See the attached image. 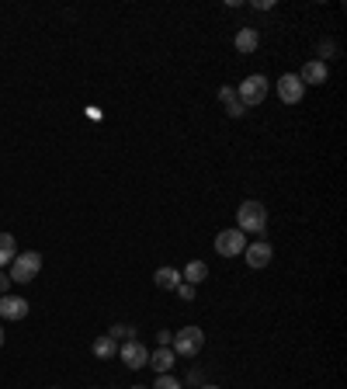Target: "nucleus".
<instances>
[{
  "mask_svg": "<svg viewBox=\"0 0 347 389\" xmlns=\"http://www.w3.org/2000/svg\"><path fill=\"white\" fill-rule=\"evenodd\" d=\"M216 251H219L222 258L243 254L247 251V233H240V229H222V233H216Z\"/></svg>",
  "mask_w": 347,
  "mask_h": 389,
  "instance_id": "nucleus-5",
  "label": "nucleus"
},
{
  "mask_svg": "<svg viewBox=\"0 0 347 389\" xmlns=\"http://www.w3.org/2000/svg\"><path fill=\"white\" fill-rule=\"evenodd\" d=\"M236 223H240V233H253V236H264V229H268V209L260 205V202H243L240 209H236Z\"/></svg>",
  "mask_w": 347,
  "mask_h": 389,
  "instance_id": "nucleus-1",
  "label": "nucleus"
},
{
  "mask_svg": "<svg viewBox=\"0 0 347 389\" xmlns=\"http://www.w3.org/2000/svg\"><path fill=\"white\" fill-rule=\"evenodd\" d=\"M257 45H260V35H257V28H240V32H236V49H240L243 56H247V53H253Z\"/></svg>",
  "mask_w": 347,
  "mask_h": 389,
  "instance_id": "nucleus-14",
  "label": "nucleus"
},
{
  "mask_svg": "<svg viewBox=\"0 0 347 389\" xmlns=\"http://www.w3.org/2000/svg\"><path fill=\"white\" fill-rule=\"evenodd\" d=\"M132 389H150V386H132Z\"/></svg>",
  "mask_w": 347,
  "mask_h": 389,
  "instance_id": "nucleus-24",
  "label": "nucleus"
},
{
  "mask_svg": "<svg viewBox=\"0 0 347 389\" xmlns=\"http://www.w3.org/2000/svg\"><path fill=\"white\" fill-rule=\"evenodd\" d=\"M132 334H136V327H128V324H115V327H111V334H108V337H111V341H136Z\"/></svg>",
  "mask_w": 347,
  "mask_h": 389,
  "instance_id": "nucleus-18",
  "label": "nucleus"
},
{
  "mask_svg": "<svg viewBox=\"0 0 347 389\" xmlns=\"http://www.w3.org/2000/svg\"><path fill=\"white\" fill-rule=\"evenodd\" d=\"M7 289H11V278L0 271V295H7Z\"/></svg>",
  "mask_w": 347,
  "mask_h": 389,
  "instance_id": "nucleus-22",
  "label": "nucleus"
},
{
  "mask_svg": "<svg viewBox=\"0 0 347 389\" xmlns=\"http://www.w3.org/2000/svg\"><path fill=\"white\" fill-rule=\"evenodd\" d=\"M25 317H28V299L0 295V320H25Z\"/></svg>",
  "mask_w": 347,
  "mask_h": 389,
  "instance_id": "nucleus-8",
  "label": "nucleus"
},
{
  "mask_svg": "<svg viewBox=\"0 0 347 389\" xmlns=\"http://www.w3.org/2000/svg\"><path fill=\"white\" fill-rule=\"evenodd\" d=\"M181 278H188V285H198V282H205V278H209V264H205V261H191L188 268L181 271Z\"/></svg>",
  "mask_w": 347,
  "mask_h": 389,
  "instance_id": "nucleus-15",
  "label": "nucleus"
},
{
  "mask_svg": "<svg viewBox=\"0 0 347 389\" xmlns=\"http://www.w3.org/2000/svg\"><path fill=\"white\" fill-rule=\"evenodd\" d=\"M14 258H18V240L11 233H0V268L11 264Z\"/></svg>",
  "mask_w": 347,
  "mask_h": 389,
  "instance_id": "nucleus-16",
  "label": "nucleus"
},
{
  "mask_svg": "<svg viewBox=\"0 0 347 389\" xmlns=\"http://www.w3.org/2000/svg\"><path fill=\"white\" fill-rule=\"evenodd\" d=\"M157 337H160V348H170V337H174V334H170V330H160Z\"/></svg>",
  "mask_w": 347,
  "mask_h": 389,
  "instance_id": "nucleus-21",
  "label": "nucleus"
},
{
  "mask_svg": "<svg viewBox=\"0 0 347 389\" xmlns=\"http://www.w3.org/2000/svg\"><path fill=\"white\" fill-rule=\"evenodd\" d=\"M236 94L243 101V108H253V104H260L264 97H268V77H260V73H250L240 87H236Z\"/></svg>",
  "mask_w": 347,
  "mask_h": 389,
  "instance_id": "nucleus-4",
  "label": "nucleus"
},
{
  "mask_svg": "<svg viewBox=\"0 0 347 389\" xmlns=\"http://www.w3.org/2000/svg\"><path fill=\"white\" fill-rule=\"evenodd\" d=\"M243 258H247V264H250L253 271H260V268H268V264H271L275 251H271V243H268V240H257V243H247Z\"/></svg>",
  "mask_w": 347,
  "mask_h": 389,
  "instance_id": "nucleus-7",
  "label": "nucleus"
},
{
  "mask_svg": "<svg viewBox=\"0 0 347 389\" xmlns=\"http://www.w3.org/2000/svg\"><path fill=\"white\" fill-rule=\"evenodd\" d=\"M0 348H4V327H0Z\"/></svg>",
  "mask_w": 347,
  "mask_h": 389,
  "instance_id": "nucleus-23",
  "label": "nucleus"
},
{
  "mask_svg": "<svg viewBox=\"0 0 347 389\" xmlns=\"http://www.w3.org/2000/svg\"><path fill=\"white\" fill-rule=\"evenodd\" d=\"M153 389H181V379H174L170 372H167V376H157V383H153Z\"/></svg>",
  "mask_w": 347,
  "mask_h": 389,
  "instance_id": "nucleus-19",
  "label": "nucleus"
},
{
  "mask_svg": "<svg viewBox=\"0 0 347 389\" xmlns=\"http://www.w3.org/2000/svg\"><path fill=\"white\" fill-rule=\"evenodd\" d=\"M38 271H42V254L38 251H21L18 258L11 261V282H18V285H25V282H35L38 278Z\"/></svg>",
  "mask_w": 347,
  "mask_h": 389,
  "instance_id": "nucleus-3",
  "label": "nucleus"
},
{
  "mask_svg": "<svg viewBox=\"0 0 347 389\" xmlns=\"http://www.w3.org/2000/svg\"><path fill=\"white\" fill-rule=\"evenodd\" d=\"M205 348V334H202V327H181L174 337H170V351L181 358H194L198 351Z\"/></svg>",
  "mask_w": 347,
  "mask_h": 389,
  "instance_id": "nucleus-2",
  "label": "nucleus"
},
{
  "mask_svg": "<svg viewBox=\"0 0 347 389\" xmlns=\"http://www.w3.org/2000/svg\"><path fill=\"white\" fill-rule=\"evenodd\" d=\"M119 355H122V361H126L128 368H143V365L150 361V351H146L139 341H126V344L119 348Z\"/></svg>",
  "mask_w": 347,
  "mask_h": 389,
  "instance_id": "nucleus-9",
  "label": "nucleus"
},
{
  "mask_svg": "<svg viewBox=\"0 0 347 389\" xmlns=\"http://www.w3.org/2000/svg\"><path fill=\"white\" fill-rule=\"evenodd\" d=\"M306 94V84L299 80V73H285L282 80H278V97H282L285 104H299Z\"/></svg>",
  "mask_w": 347,
  "mask_h": 389,
  "instance_id": "nucleus-6",
  "label": "nucleus"
},
{
  "mask_svg": "<svg viewBox=\"0 0 347 389\" xmlns=\"http://www.w3.org/2000/svg\"><path fill=\"white\" fill-rule=\"evenodd\" d=\"M174 361H177V355H174L170 348H157V351H150V361H146V365H153L157 376H167V372L174 368Z\"/></svg>",
  "mask_w": 347,
  "mask_h": 389,
  "instance_id": "nucleus-12",
  "label": "nucleus"
},
{
  "mask_svg": "<svg viewBox=\"0 0 347 389\" xmlns=\"http://www.w3.org/2000/svg\"><path fill=\"white\" fill-rule=\"evenodd\" d=\"M202 389H219V386H202Z\"/></svg>",
  "mask_w": 347,
  "mask_h": 389,
  "instance_id": "nucleus-25",
  "label": "nucleus"
},
{
  "mask_svg": "<svg viewBox=\"0 0 347 389\" xmlns=\"http://www.w3.org/2000/svg\"><path fill=\"white\" fill-rule=\"evenodd\" d=\"M219 101H222V108H226V115H229V119L247 115V108H243V101H240V94H236V87H222Z\"/></svg>",
  "mask_w": 347,
  "mask_h": 389,
  "instance_id": "nucleus-11",
  "label": "nucleus"
},
{
  "mask_svg": "<svg viewBox=\"0 0 347 389\" xmlns=\"http://www.w3.org/2000/svg\"><path fill=\"white\" fill-rule=\"evenodd\" d=\"M326 77H330V70H326L323 60H309V63L302 66V73H299L302 84H326Z\"/></svg>",
  "mask_w": 347,
  "mask_h": 389,
  "instance_id": "nucleus-10",
  "label": "nucleus"
},
{
  "mask_svg": "<svg viewBox=\"0 0 347 389\" xmlns=\"http://www.w3.org/2000/svg\"><path fill=\"white\" fill-rule=\"evenodd\" d=\"M153 282H157V289H167V292H174L177 285H181V271L177 268H157V275H153Z\"/></svg>",
  "mask_w": 347,
  "mask_h": 389,
  "instance_id": "nucleus-13",
  "label": "nucleus"
},
{
  "mask_svg": "<svg viewBox=\"0 0 347 389\" xmlns=\"http://www.w3.org/2000/svg\"><path fill=\"white\" fill-rule=\"evenodd\" d=\"M91 351H94V358H111L115 351H119V344H115V341H111L108 334H101L94 344H91Z\"/></svg>",
  "mask_w": 347,
  "mask_h": 389,
  "instance_id": "nucleus-17",
  "label": "nucleus"
},
{
  "mask_svg": "<svg viewBox=\"0 0 347 389\" xmlns=\"http://www.w3.org/2000/svg\"><path fill=\"white\" fill-rule=\"evenodd\" d=\"M174 292H177L181 299H188V302H191V299H194V285H188V282H181V285H177V289H174Z\"/></svg>",
  "mask_w": 347,
  "mask_h": 389,
  "instance_id": "nucleus-20",
  "label": "nucleus"
}]
</instances>
